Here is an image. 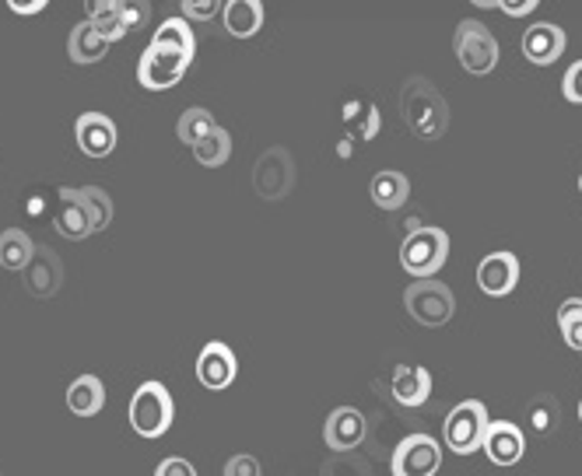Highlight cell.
Returning <instances> with one entry per match:
<instances>
[{
  "label": "cell",
  "instance_id": "6da1fadb",
  "mask_svg": "<svg viewBox=\"0 0 582 476\" xmlns=\"http://www.w3.org/2000/svg\"><path fill=\"white\" fill-rule=\"evenodd\" d=\"M400 113H403V123L411 127V133H418L421 140L443 137L446 127H449L446 98H443V92H435V88L425 78H414V81L403 84Z\"/></svg>",
  "mask_w": 582,
  "mask_h": 476
},
{
  "label": "cell",
  "instance_id": "7a4b0ae2",
  "mask_svg": "<svg viewBox=\"0 0 582 476\" xmlns=\"http://www.w3.org/2000/svg\"><path fill=\"white\" fill-rule=\"evenodd\" d=\"M449 259V235L443 228H414L400 245V267L414 280H432Z\"/></svg>",
  "mask_w": 582,
  "mask_h": 476
},
{
  "label": "cell",
  "instance_id": "3957f363",
  "mask_svg": "<svg viewBox=\"0 0 582 476\" xmlns=\"http://www.w3.org/2000/svg\"><path fill=\"white\" fill-rule=\"evenodd\" d=\"M453 49H456V60L473 78H484L495 70L499 63V39L491 35V28L478 18H467V22L456 25V35H453Z\"/></svg>",
  "mask_w": 582,
  "mask_h": 476
},
{
  "label": "cell",
  "instance_id": "277c9868",
  "mask_svg": "<svg viewBox=\"0 0 582 476\" xmlns=\"http://www.w3.org/2000/svg\"><path fill=\"white\" fill-rule=\"evenodd\" d=\"M488 428H491V417H488L484 403L481 399H464L449 410L446 425H443V438H446L449 452L473 455L478 449H484Z\"/></svg>",
  "mask_w": 582,
  "mask_h": 476
},
{
  "label": "cell",
  "instance_id": "5b68a950",
  "mask_svg": "<svg viewBox=\"0 0 582 476\" xmlns=\"http://www.w3.org/2000/svg\"><path fill=\"white\" fill-rule=\"evenodd\" d=\"M172 396L162 382H145L137 385V393L130 399V428L140 438H162L172 428Z\"/></svg>",
  "mask_w": 582,
  "mask_h": 476
},
{
  "label": "cell",
  "instance_id": "8992f818",
  "mask_svg": "<svg viewBox=\"0 0 582 476\" xmlns=\"http://www.w3.org/2000/svg\"><path fill=\"white\" fill-rule=\"evenodd\" d=\"M403 305H408L414 323L429 326V329L446 326L453 320V309H456L453 291L435 277L432 280H414V285L403 291Z\"/></svg>",
  "mask_w": 582,
  "mask_h": 476
},
{
  "label": "cell",
  "instance_id": "52a82bcc",
  "mask_svg": "<svg viewBox=\"0 0 582 476\" xmlns=\"http://www.w3.org/2000/svg\"><path fill=\"white\" fill-rule=\"evenodd\" d=\"M190 63L193 60L183 57V53L148 46L145 53H140V60H137V78H140V84H145V88H151V92H166V88L183 81Z\"/></svg>",
  "mask_w": 582,
  "mask_h": 476
},
{
  "label": "cell",
  "instance_id": "ba28073f",
  "mask_svg": "<svg viewBox=\"0 0 582 476\" xmlns=\"http://www.w3.org/2000/svg\"><path fill=\"white\" fill-rule=\"evenodd\" d=\"M443 466V449L432 434L403 438L393 452V476H435Z\"/></svg>",
  "mask_w": 582,
  "mask_h": 476
},
{
  "label": "cell",
  "instance_id": "9c48e42d",
  "mask_svg": "<svg viewBox=\"0 0 582 476\" xmlns=\"http://www.w3.org/2000/svg\"><path fill=\"white\" fill-rule=\"evenodd\" d=\"M239 375V358H236V350L221 344V340H210L204 350H201V358H197V379L204 390H228V385L236 382Z\"/></svg>",
  "mask_w": 582,
  "mask_h": 476
},
{
  "label": "cell",
  "instance_id": "30bf717a",
  "mask_svg": "<svg viewBox=\"0 0 582 476\" xmlns=\"http://www.w3.org/2000/svg\"><path fill=\"white\" fill-rule=\"evenodd\" d=\"M523 57L530 60V63H537V67H551V63H558L561 60V53H566V32H561L558 25H551V22H537V25H530L523 32Z\"/></svg>",
  "mask_w": 582,
  "mask_h": 476
},
{
  "label": "cell",
  "instance_id": "8fae6325",
  "mask_svg": "<svg viewBox=\"0 0 582 476\" xmlns=\"http://www.w3.org/2000/svg\"><path fill=\"white\" fill-rule=\"evenodd\" d=\"M520 285V259L513 253H491L478 267V288L491 298L513 294Z\"/></svg>",
  "mask_w": 582,
  "mask_h": 476
},
{
  "label": "cell",
  "instance_id": "7c38bea8",
  "mask_svg": "<svg viewBox=\"0 0 582 476\" xmlns=\"http://www.w3.org/2000/svg\"><path fill=\"white\" fill-rule=\"evenodd\" d=\"M75 137L88 158H110L116 148V123L102 113H84L75 123Z\"/></svg>",
  "mask_w": 582,
  "mask_h": 476
},
{
  "label": "cell",
  "instance_id": "4fadbf2b",
  "mask_svg": "<svg viewBox=\"0 0 582 476\" xmlns=\"http://www.w3.org/2000/svg\"><path fill=\"white\" fill-rule=\"evenodd\" d=\"M484 452L495 466H516L526 452V438L513 420H491L488 438H484Z\"/></svg>",
  "mask_w": 582,
  "mask_h": 476
},
{
  "label": "cell",
  "instance_id": "5bb4252c",
  "mask_svg": "<svg viewBox=\"0 0 582 476\" xmlns=\"http://www.w3.org/2000/svg\"><path fill=\"white\" fill-rule=\"evenodd\" d=\"M323 442L333 452H347V449H358L365 442V417L355 407H338L323 425Z\"/></svg>",
  "mask_w": 582,
  "mask_h": 476
},
{
  "label": "cell",
  "instance_id": "9a60e30c",
  "mask_svg": "<svg viewBox=\"0 0 582 476\" xmlns=\"http://www.w3.org/2000/svg\"><path fill=\"white\" fill-rule=\"evenodd\" d=\"M53 224H57V232L70 242H81L88 235H95L92 214H88V207L75 197V189L70 186L60 189V210H57V218H53Z\"/></svg>",
  "mask_w": 582,
  "mask_h": 476
},
{
  "label": "cell",
  "instance_id": "2e32d148",
  "mask_svg": "<svg viewBox=\"0 0 582 476\" xmlns=\"http://www.w3.org/2000/svg\"><path fill=\"white\" fill-rule=\"evenodd\" d=\"M390 390H393V399L400 403V407H421V403H425L429 393H432L429 368H421V364H397Z\"/></svg>",
  "mask_w": 582,
  "mask_h": 476
},
{
  "label": "cell",
  "instance_id": "e0dca14e",
  "mask_svg": "<svg viewBox=\"0 0 582 476\" xmlns=\"http://www.w3.org/2000/svg\"><path fill=\"white\" fill-rule=\"evenodd\" d=\"M60 280H64V270H60V259L57 253H49V249H35V259L28 263V270H25V285L35 298H53L60 288Z\"/></svg>",
  "mask_w": 582,
  "mask_h": 476
},
{
  "label": "cell",
  "instance_id": "ac0fdd59",
  "mask_svg": "<svg viewBox=\"0 0 582 476\" xmlns=\"http://www.w3.org/2000/svg\"><path fill=\"white\" fill-rule=\"evenodd\" d=\"M110 39H105V35L88 22H78L75 28H70V39H67V53H70V60L75 63H99L105 53H110Z\"/></svg>",
  "mask_w": 582,
  "mask_h": 476
},
{
  "label": "cell",
  "instance_id": "d6986e66",
  "mask_svg": "<svg viewBox=\"0 0 582 476\" xmlns=\"http://www.w3.org/2000/svg\"><path fill=\"white\" fill-rule=\"evenodd\" d=\"M105 407V385L99 375H81L67 390V410L75 417H95Z\"/></svg>",
  "mask_w": 582,
  "mask_h": 476
},
{
  "label": "cell",
  "instance_id": "ffe728a7",
  "mask_svg": "<svg viewBox=\"0 0 582 476\" xmlns=\"http://www.w3.org/2000/svg\"><path fill=\"white\" fill-rule=\"evenodd\" d=\"M225 32L236 35V39H250L263 25V4L260 0H228L225 11Z\"/></svg>",
  "mask_w": 582,
  "mask_h": 476
},
{
  "label": "cell",
  "instance_id": "44dd1931",
  "mask_svg": "<svg viewBox=\"0 0 582 476\" xmlns=\"http://www.w3.org/2000/svg\"><path fill=\"white\" fill-rule=\"evenodd\" d=\"M368 193H373L376 207L400 210L403 204H408V197H411V183H408V175H403V172L386 169V172L373 175V186H368Z\"/></svg>",
  "mask_w": 582,
  "mask_h": 476
},
{
  "label": "cell",
  "instance_id": "7402d4cb",
  "mask_svg": "<svg viewBox=\"0 0 582 476\" xmlns=\"http://www.w3.org/2000/svg\"><path fill=\"white\" fill-rule=\"evenodd\" d=\"M32 259H35V242L28 239V232H22V228H4L0 232V267L25 274Z\"/></svg>",
  "mask_w": 582,
  "mask_h": 476
},
{
  "label": "cell",
  "instance_id": "603a6c76",
  "mask_svg": "<svg viewBox=\"0 0 582 476\" xmlns=\"http://www.w3.org/2000/svg\"><path fill=\"white\" fill-rule=\"evenodd\" d=\"M285 158L288 151L285 148H274L267 151L256 162V189H260V197H267V189H271V179H277V193L285 197V193L292 189V179H295V165H288L285 172H277V165H285Z\"/></svg>",
  "mask_w": 582,
  "mask_h": 476
},
{
  "label": "cell",
  "instance_id": "cb8c5ba5",
  "mask_svg": "<svg viewBox=\"0 0 582 476\" xmlns=\"http://www.w3.org/2000/svg\"><path fill=\"white\" fill-rule=\"evenodd\" d=\"M151 46L183 53V57H190V60H193V53H197V39H193V28L186 25V18H166V22L158 25Z\"/></svg>",
  "mask_w": 582,
  "mask_h": 476
},
{
  "label": "cell",
  "instance_id": "d4e9b609",
  "mask_svg": "<svg viewBox=\"0 0 582 476\" xmlns=\"http://www.w3.org/2000/svg\"><path fill=\"white\" fill-rule=\"evenodd\" d=\"M88 22L110 43L127 35V25H123V0H88Z\"/></svg>",
  "mask_w": 582,
  "mask_h": 476
},
{
  "label": "cell",
  "instance_id": "484cf974",
  "mask_svg": "<svg viewBox=\"0 0 582 476\" xmlns=\"http://www.w3.org/2000/svg\"><path fill=\"white\" fill-rule=\"evenodd\" d=\"M344 127L358 140H373L379 133V113L368 98H351L344 105Z\"/></svg>",
  "mask_w": 582,
  "mask_h": 476
},
{
  "label": "cell",
  "instance_id": "4316f807",
  "mask_svg": "<svg viewBox=\"0 0 582 476\" xmlns=\"http://www.w3.org/2000/svg\"><path fill=\"white\" fill-rule=\"evenodd\" d=\"M215 130H218L215 116H210L207 109H201V105L186 109V113L180 116V123H175V133H180V140H183V144H190V148H197L201 140L210 137Z\"/></svg>",
  "mask_w": 582,
  "mask_h": 476
},
{
  "label": "cell",
  "instance_id": "83f0119b",
  "mask_svg": "<svg viewBox=\"0 0 582 476\" xmlns=\"http://www.w3.org/2000/svg\"><path fill=\"white\" fill-rule=\"evenodd\" d=\"M75 197L88 207V214H92V221H95V232L113 224V200L102 186H78Z\"/></svg>",
  "mask_w": 582,
  "mask_h": 476
},
{
  "label": "cell",
  "instance_id": "f1b7e54d",
  "mask_svg": "<svg viewBox=\"0 0 582 476\" xmlns=\"http://www.w3.org/2000/svg\"><path fill=\"white\" fill-rule=\"evenodd\" d=\"M193 154H197V162L207 165V169H221L228 162V154H232V137H228V130H215L210 137H204L197 148H193Z\"/></svg>",
  "mask_w": 582,
  "mask_h": 476
},
{
  "label": "cell",
  "instance_id": "f546056e",
  "mask_svg": "<svg viewBox=\"0 0 582 476\" xmlns=\"http://www.w3.org/2000/svg\"><path fill=\"white\" fill-rule=\"evenodd\" d=\"M558 326H561L566 344L572 350H582V298H569V302L558 309Z\"/></svg>",
  "mask_w": 582,
  "mask_h": 476
},
{
  "label": "cell",
  "instance_id": "4dcf8cb0",
  "mask_svg": "<svg viewBox=\"0 0 582 476\" xmlns=\"http://www.w3.org/2000/svg\"><path fill=\"white\" fill-rule=\"evenodd\" d=\"M225 476H260V460L250 452H239L225 463Z\"/></svg>",
  "mask_w": 582,
  "mask_h": 476
},
{
  "label": "cell",
  "instance_id": "1f68e13d",
  "mask_svg": "<svg viewBox=\"0 0 582 476\" xmlns=\"http://www.w3.org/2000/svg\"><path fill=\"white\" fill-rule=\"evenodd\" d=\"M561 92H566V98L572 105H582V60H575L566 70V78H561Z\"/></svg>",
  "mask_w": 582,
  "mask_h": 476
},
{
  "label": "cell",
  "instance_id": "d6a6232c",
  "mask_svg": "<svg viewBox=\"0 0 582 476\" xmlns=\"http://www.w3.org/2000/svg\"><path fill=\"white\" fill-rule=\"evenodd\" d=\"M183 14L186 18H197V22H207V18H215L218 11H225V4H218V0H183Z\"/></svg>",
  "mask_w": 582,
  "mask_h": 476
},
{
  "label": "cell",
  "instance_id": "836d02e7",
  "mask_svg": "<svg viewBox=\"0 0 582 476\" xmlns=\"http://www.w3.org/2000/svg\"><path fill=\"white\" fill-rule=\"evenodd\" d=\"M148 11H151L148 0H134V4H127V0H123V25H127V32L145 25L148 22Z\"/></svg>",
  "mask_w": 582,
  "mask_h": 476
},
{
  "label": "cell",
  "instance_id": "e575fe53",
  "mask_svg": "<svg viewBox=\"0 0 582 476\" xmlns=\"http://www.w3.org/2000/svg\"><path fill=\"white\" fill-rule=\"evenodd\" d=\"M155 476H197V469H193V463H186L183 455H169V460L158 463Z\"/></svg>",
  "mask_w": 582,
  "mask_h": 476
},
{
  "label": "cell",
  "instance_id": "d590c367",
  "mask_svg": "<svg viewBox=\"0 0 582 476\" xmlns=\"http://www.w3.org/2000/svg\"><path fill=\"white\" fill-rule=\"evenodd\" d=\"M495 8L505 11L509 18H523V14H530L537 8V0H495Z\"/></svg>",
  "mask_w": 582,
  "mask_h": 476
},
{
  "label": "cell",
  "instance_id": "8d00e7d4",
  "mask_svg": "<svg viewBox=\"0 0 582 476\" xmlns=\"http://www.w3.org/2000/svg\"><path fill=\"white\" fill-rule=\"evenodd\" d=\"M8 8H11L14 14H25V18H28V14H39V11L46 8V0H32V4H18V0H11Z\"/></svg>",
  "mask_w": 582,
  "mask_h": 476
},
{
  "label": "cell",
  "instance_id": "74e56055",
  "mask_svg": "<svg viewBox=\"0 0 582 476\" xmlns=\"http://www.w3.org/2000/svg\"><path fill=\"white\" fill-rule=\"evenodd\" d=\"M579 420H582V403H579Z\"/></svg>",
  "mask_w": 582,
  "mask_h": 476
},
{
  "label": "cell",
  "instance_id": "f35d334b",
  "mask_svg": "<svg viewBox=\"0 0 582 476\" xmlns=\"http://www.w3.org/2000/svg\"><path fill=\"white\" fill-rule=\"evenodd\" d=\"M579 189H582V179H579Z\"/></svg>",
  "mask_w": 582,
  "mask_h": 476
}]
</instances>
